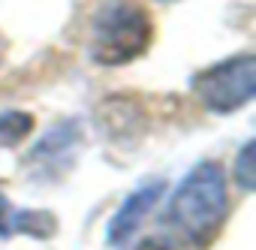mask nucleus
Here are the masks:
<instances>
[{
  "label": "nucleus",
  "instance_id": "obj_4",
  "mask_svg": "<svg viewBox=\"0 0 256 250\" xmlns=\"http://www.w3.org/2000/svg\"><path fill=\"white\" fill-rule=\"evenodd\" d=\"M163 193H166V181H163V178H154V181L139 184L130 196L118 205V211L112 214L108 229H106V244H108V247H124V244H130L133 235H136V229L145 223V217L160 205Z\"/></svg>",
  "mask_w": 256,
  "mask_h": 250
},
{
  "label": "nucleus",
  "instance_id": "obj_3",
  "mask_svg": "<svg viewBox=\"0 0 256 250\" xmlns=\"http://www.w3.org/2000/svg\"><path fill=\"white\" fill-rule=\"evenodd\" d=\"M193 96L202 102V108L214 114H232L244 108L256 96V58L253 52L232 54L226 60H217L205 70H199L190 78Z\"/></svg>",
  "mask_w": 256,
  "mask_h": 250
},
{
  "label": "nucleus",
  "instance_id": "obj_1",
  "mask_svg": "<svg viewBox=\"0 0 256 250\" xmlns=\"http://www.w3.org/2000/svg\"><path fill=\"white\" fill-rule=\"evenodd\" d=\"M226 214H229V181L223 166L214 160L193 166L175 187L166 208L172 232L193 247L211 244Z\"/></svg>",
  "mask_w": 256,
  "mask_h": 250
},
{
  "label": "nucleus",
  "instance_id": "obj_2",
  "mask_svg": "<svg viewBox=\"0 0 256 250\" xmlns=\"http://www.w3.org/2000/svg\"><path fill=\"white\" fill-rule=\"evenodd\" d=\"M151 40L154 22L139 0H102L90 16L88 54L96 66H124L142 58Z\"/></svg>",
  "mask_w": 256,
  "mask_h": 250
},
{
  "label": "nucleus",
  "instance_id": "obj_6",
  "mask_svg": "<svg viewBox=\"0 0 256 250\" xmlns=\"http://www.w3.org/2000/svg\"><path fill=\"white\" fill-rule=\"evenodd\" d=\"M58 232V220L52 211L18 208L0 193V238L30 235V238H52Z\"/></svg>",
  "mask_w": 256,
  "mask_h": 250
},
{
  "label": "nucleus",
  "instance_id": "obj_8",
  "mask_svg": "<svg viewBox=\"0 0 256 250\" xmlns=\"http://www.w3.org/2000/svg\"><path fill=\"white\" fill-rule=\"evenodd\" d=\"M253 139L250 142H244V148L238 151V157H235V166H232V178H235V184L244 190V193H253V184H256V178H253V172H256V166H253Z\"/></svg>",
  "mask_w": 256,
  "mask_h": 250
},
{
  "label": "nucleus",
  "instance_id": "obj_7",
  "mask_svg": "<svg viewBox=\"0 0 256 250\" xmlns=\"http://www.w3.org/2000/svg\"><path fill=\"white\" fill-rule=\"evenodd\" d=\"M34 130V118L28 112H0V145H16Z\"/></svg>",
  "mask_w": 256,
  "mask_h": 250
},
{
  "label": "nucleus",
  "instance_id": "obj_9",
  "mask_svg": "<svg viewBox=\"0 0 256 250\" xmlns=\"http://www.w3.org/2000/svg\"><path fill=\"white\" fill-rule=\"evenodd\" d=\"M136 250H172L166 241H157V238H148V241H142Z\"/></svg>",
  "mask_w": 256,
  "mask_h": 250
},
{
  "label": "nucleus",
  "instance_id": "obj_10",
  "mask_svg": "<svg viewBox=\"0 0 256 250\" xmlns=\"http://www.w3.org/2000/svg\"><path fill=\"white\" fill-rule=\"evenodd\" d=\"M0 54H4V40H0Z\"/></svg>",
  "mask_w": 256,
  "mask_h": 250
},
{
  "label": "nucleus",
  "instance_id": "obj_5",
  "mask_svg": "<svg viewBox=\"0 0 256 250\" xmlns=\"http://www.w3.org/2000/svg\"><path fill=\"white\" fill-rule=\"evenodd\" d=\"M78 142H82V133H78V124L76 120L58 124V127H52L30 148V154H28L24 163L34 172V178H58V175H64L66 166H72Z\"/></svg>",
  "mask_w": 256,
  "mask_h": 250
}]
</instances>
